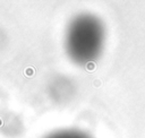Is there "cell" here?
<instances>
[{
  "label": "cell",
  "instance_id": "cell-1",
  "mask_svg": "<svg viewBox=\"0 0 145 138\" xmlns=\"http://www.w3.org/2000/svg\"><path fill=\"white\" fill-rule=\"evenodd\" d=\"M104 27L97 17L81 15L70 23L66 34V50L78 65L97 61L104 45Z\"/></svg>",
  "mask_w": 145,
  "mask_h": 138
},
{
  "label": "cell",
  "instance_id": "cell-2",
  "mask_svg": "<svg viewBox=\"0 0 145 138\" xmlns=\"http://www.w3.org/2000/svg\"><path fill=\"white\" fill-rule=\"evenodd\" d=\"M47 138H90L83 133L78 131H72V130H62V131H57V133L49 135Z\"/></svg>",
  "mask_w": 145,
  "mask_h": 138
}]
</instances>
